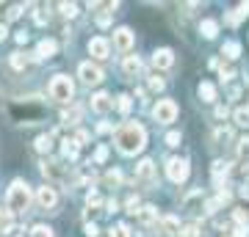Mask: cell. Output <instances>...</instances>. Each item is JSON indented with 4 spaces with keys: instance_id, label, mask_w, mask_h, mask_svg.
Instances as JSON below:
<instances>
[{
    "instance_id": "obj_9",
    "label": "cell",
    "mask_w": 249,
    "mask_h": 237,
    "mask_svg": "<svg viewBox=\"0 0 249 237\" xmlns=\"http://www.w3.org/2000/svg\"><path fill=\"white\" fill-rule=\"evenodd\" d=\"M36 202L42 210H53L55 204H58V193H55L53 185H42L39 190H36Z\"/></svg>"
},
{
    "instance_id": "obj_28",
    "label": "cell",
    "mask_w": 249,
    "mask_h": 237,
    "mask_svg": "<svg viewBox=\"0 0 249 237\" xmlns=\"http://www.w3.org/2000/svg\"><path fill=\"white\" fill-rule=\"evenodd\" d=\"M0 232H11V212L0 207Z\"/></svg>"
},
{
    "instance_id": "obj_50",
    "label": "cell",
    "mask_w": 249,
    "mask_h": 237,
    "mask_svg": "<svg viewBox=\"0 0 249 237\" xmlns=\"http://www.w3.org/2000/svg\"><path fill=\"white\" fill-rule=\"evenodd\" d=\"M241 176H244V179H249V163H244V166H241Z\"/></svg>"
},
{
    "instance_id": "obj_47",
    "label": "cell",
    "mask_w": 249,
    "mask_h": 237,
    "mask_svg": "<svg viewBox=\"0 0 249 237\" xmlns=\"http://www.w3.org/2000/svg\"><path fill=\"white\" fill-rule=\"evenodd\" d=\"M235 78V72L230 69V66H227V69H222V80H232Z\"/></svg>"
},
{
    "instance_id": "obj_39",
    "label": "cell",
    "mask_w": 249,
    "mask_h": 237,
    "mask_svg": "<svg viewBox=\"0 0 249 237\" xmlns=\"http://www.w3.org/2000/svg\"><path fill=\"white\" fill-rule=\"evenodd\" d=\"M166 143H169V146H180V132H169V135H166Z\"/></svg>"
},
{
    "instance_id": "obj_14",
    "label": "cell",
    "mask_w": 249,
    "mask_h": 237,
    "mask_svg": "<svg viewBox=\"0 0 249 237\" xmlns=\"http://www.w3.org/2000/svg\"><path fill=\"white\" fill-rule=\"evenodd\" d=\"M160 235L163 237H180V221L175 218V215L160 218Z\"/></svg>"
},
{
    "instance_id": "obj_15",
    "label": "cell",
    "mask_w": 249,
    "mask_h": 237,
    "mask_svg": "<svg viewBox=\"0 0 249 237\" xmlns=\"http://www.w3.org/2000/svg\"><path fill=\"white\" fill-rule=\"evenodd\" d=\"M136 176H139L142 182H152V176H155V163H152V160H142V163L136 166Z\"/></svg>"
},
{
    "instance_id": "obj_24",
    "label": "cell",
    "mask_w": 249,
    "mask_h": 237,
    "mask_svg": "<svg viewBox=\"0 0 249 237\" xmlns=\"http://www.w3.org/2000/svg\"><path fill=\"white\" fill-rule=\"evenodd\" d=\"M36 149L39 152H50L53 149V135H39V138H36Z\"/></svg>"
},
{
    "instance_id": "obj_25",
    "label": "cell",
    "mask_w": 249,
    "mask_h": 237,
    "mask_svg": "<svg viewBox=\"0 0 249 237\" xmlns=\"http://www.w3.org/2000/svg\"><path fill=\"white\" fill-rule=\"evenodd\" d=\"M78 119H80L78 108H70V111H64V113H61V122L64 124H78Z\"/></svg>"
},
{
    "instance_id": "obj_23",
    "label": "cell",
    "mask_w": 249,
    "mask_h": 237,
    "mask_svg": "<svg viewBox=\"0 0 249 237\" xmlns=\"http://www.w3.org/2000/svg\"><path fill=\"white\" fill-rule=\"evenodd\" d=\"M9 61H11V66H14L17 72H22V69L28 66V55H25V53H19V50H17V53H11Z\"/></svg>"
},
{
    "instance_id": "obj_1",
    "label": "cell",
    "mask_w": 249,
    "mask_h": 237,
    "mask_svg": "<svg viewBox=\"0 0 249 237\" xmlns=\"http://www.w3.org/2000/svg\"><path fill=\"white\" fill-rule=\"evenodd\" d=\"M114 141H116V149L122 155H139L147 146V132H144L142 124L127 122L114 132Z\"/></svg>"
},
{
    "instance_id": "obj_31",
    "label": "cell",
    "mask_w": 249,
    "mask_h": 237,
    "mask_svg": "<svg viewBox=\"0 0 249 237\" xmlns=\"http://www.w3.org/2000/svg\"><path fill=\"white\" fill-rule=\"evenodd\" d=\"M180 237H199V226H196V223H188V226H180Z\"/></svg>"
},
{
    "instance_id": "obj_16",
    "label": "cell",
    "mask_w": 249,
    "mask_h": 237,
    "mask_svg": "<svg viewBox=\"0 0 249 237\" xmlns=\"http://www.w3.org/2000/svg\"><path fill=\"white\" fill-rule=\"evenodd\" d=\"M55 50H58V44H55L53 39H45V42H39V47H36V58H39V61H45V58H53Z\"/></svg>"
},
{
    "instance_id": "obj_41",
    "label": "cell",
    "mask_w": 249,
    "mask_h": 237,
    "mask_svg": "<svg viewBox=\"0 0 249 237\" xmlns=\"http://www.w3.org/2000/svg\"><path fill=\"white\" fill-rule=\"evenodd\" d=\"M86 204H89V210H91V207H100V196L94 193V190H91V193H89V199H86Z\"/></svg>"
},
{
    "instance_id": "obj_18",
    "label": "cell",
    "mask_w": 249,
    "mask_h": 237,
    "mask_svg": "<svg viewBox=\"0 0 249 237\" xmlns=\"http://www.w3.org/2000/svg\"><path fill=\"white\" fill-rule=\"evenodd\" d=\"M122 66H124V72H127V75H139V72L144 69V63H142V58H139V55H127Z\"/></svg>"
},
{
    "instance_id": "obj_22",
    "label": "cell",
    "mask_w": 249,
    "mask_h": 237,
    "mask_svg": "<svg viewBox=\"0 0 249 237\" xmlns=\"http://www.w3.org/2000/svg\"><path fill=\"white\" fill-rule=\"evenodd\" d=\"M222 55H224V58H238V55H241V44L238 42H224Z\"/></svg>"
},
{
    "instance_id": "obj_17",
    "label": "cell",
    "mask_w": 249,
    "mask_h": 237,
    "mask_svg": "<svg viewBox=\"0 0 249 237\" xmlns=\"http://www.w3.org/2000/svg\"><path fill=\"white\" fill-rule=\"evenodd\" d=\"M139 221H142L144 226H150V223H155V218H158V210L152 207V204H144V207H139Z\"/></svg>"
},
{
    "instance_id": "obj_5",
    "label": "cell",
    "mask_w": 249,
    "mask_h": 237,
    "mask_svg": "<svg viewBox=\"0 0 249 237\" xmlns=\"http://www.w3.org/2000/svg\"><path fill=\"white\" fill-rule=\"evenodd\" d=\"M78 78L86 83V86H100L103 83V69H100L97 63H91V61H83L78 66Z\"/></svg>"
},
{
    "instance_id": "obj_54",
    "label": "cell",
    "mask_w": 249,
    "mask_h": 237,
    "mask_svg": "<svg viewBox=\"0 0 249 237\" xmlns=\"http://www.w3.org/2000/svg\"><path fill=\"white\" fill-rule=\"evenodd\" d=\"M241 196H244V199H249V185H244V188H241Z\"/></svg>"
},
{
    "instance_id": "obj_2",
    "label": "cell",
    "mask_w": 249,
    "mask_h": 237,
    "mask_svg": "<svg viewBox=\"0 0 249 237\" xmlns=\"http://www.w3.org/2000/svg\"><path fill=\"white\" fill-rule=\"evenodd\" d=\"M31 207V190H28V185L22 179H14L9 188V193H6V210L11 215H19V212H25Z\"/></svg>"
},
{
    "instance_id": "obj_12",
    "label": "cell",
    "mask_w": 249,
    "mask_h": 237,
    "mask_svg": "<svg viewBox=\"0 0 249 237\" xmlns=\"http://www.w3.org/2000/svg\"><path fill=\"white\" fill-rule=\"evenodd\" d=\"M114 108V99H111V94H106V91H97L94 97H91V111L94 113H108Z\"/></svg>"
},
{
    "instance_id": "obj_36",
    "label": "cell",
    "mask_w": 249,
    "mask_h": 237,
    "mask_svg": "<svg viewBox=\"0 0 249 237\" xmlns=\"http://www.w3.org/2000/svg\"><path fill=\"white\" fill-rule=\"evenodd\" d=\"M163 86H166V83H163V78H158V75H155V78H150V88H152V91H163Z\"/></svg>"
},
{
    "instance_id": "obj_20",
    "label": "cell",
    "mask_w": 249,
    "mask_h": 237,
    "mask_svg": "<svg viewBox=\"0 0 249 237\" xmlns=\"http://www.w3.org/2000/svg\"><path fill=\"white\" fill-rule=\"evenodd\" d=\"M199 97H202V102H213L216 99V86L213 83H199Z\"/></svg>"
},
{
    "instance_id": "obj_27",
    "label": "cell",
    "mask_w": 249,
    "mask_h": 237,
    "mask_svg": "<svg viewBox=\"0 0 249 237\" xmlns=\"http://www.w3.org/2000/svg\"><path fill=\"white\" fill-rule=\"evenodd\" d=\"M31 237H53V229L45 226V223H36V226L31 229Z\"/></svg>"
},
{
    "instance_id": "obj_29",
    "label": "cell",
    "mask_w": 249,
    "mask_h": 237,
    "mask_svg": "<svg viewBox=\"0 0 249 237\" xmlns=\"http://www.w3.org/2000/svg\"><path fill=\"white\" fill-rule=\"evenodd\" d=\"M235 124L249 127V108H238V111H235Z\"/></svg>"
},
{
    "instance_id": "obj_43",
    "label": "cell",
    "mask_w": 249,
    "mask_h": 237,
    "mask_svg": "<svg viewBox=\"0 0 249 237\" xmlns=\"http://www.w3.org/2000/svg\"><path fill=\"white\" fill-rule=\"evenodd\" d=\"M19 14H22V6H11L9 9V19H17Z\"/></svg>"
},
{
    "instance_id": "obj_4",
    "label": "cell",
    "mask_w": 249,
    "mask_h": 237,
    "mask_svg": "<svg viewBox=\"0 0 249 237\" xmlns=\"http://www.w3.org/2000/svg\"><path fill=\"white\" fill-rule=\"evenodd\" d=\"M152 116H155L158 124H172L178 119V105H175V99H160L158 105H155V111H152Z\"/></svg>"
},
{
    "instance_id": "obj_26",
    "label": "cell",
    "mask_w": 249,
    "mask_h": 237,
    "mask_svg": "<svg viewBox=\"0 0 249 237\" xmlns=\"http://www.w3.org/2000/svg\"><path fill=\"white\" fill-rule=\"evenodd\" d=\"M78 143H75V141H64V158H70V160H75L78 158Z\"/></svg>"
},
{
    "instance_id": "obj_44",
    "label": "cell",
    "mask_w": 249,
    "mask_h": 237,
    "mask_svg": "<svg viewBox=\"0 0 249 237\" xmlns=\"http://www.w3.org/2000/svg\"><path fill=\"white\" fill-rule=\"evenodd\" d=\"M232 237H249V229H247V226H235Z\"/></svg>"
},
{
    "instance_id": "obj_7",
    "label": "cell",
    "mask_w": 249,
    "mask_h": 237,
    "mask_svg": "<svg viewBox=\"0 0 249 237\" xmlns=\"http://www.w3.org/2000/svg\"><path fill=\"white\" fill-rule=\"evenodd\" d=\"M166 174H169L172 182H186L188 179V160L186 158H172L169 166H166Z\"/></svg>"
},
{
    "instance_id": "obj_19",
    "label": "cell",
    "mask_w": 249,
    "mask_h": 237,
    "mask_svg": "<svg viewBox=\"0 0 249 237\" xmlns=\"http://www.w3.org/2000/svg\"><path fill=\"white\" fill-rule=\"evenodd\" d=\"M199 33H202L205 39H213V36L219 33V22H216V19H202V25H199Z\"/></svg>"
},
{
    "instance_id": "obj_13",
    "label": "cell",
    "mask_w": 249,
    "mask_h": 237,
    "mask_svg": "<svg viewBox=\"0 0 249 237\" xmlns=\"http://www.w3.org/2000/svg\"><path fill=\"white\" fill-rule=\"evenodd\" d=\"M89 53L94 55L97 61H106L108 53H111V44H108L106 39H100V36H97V39H91V42H89Z\"/></svg>"
},
{
    "instance_id": "obj_48",
    "label": "cell",
    "mask_w": 249,
    "mask_h": 237,
    "mask_svg": "<svg viewBox=\"0 0 249 237\" xmlns=\"http://www.w3.org/2000/svg\"><path fill=\"white\" fill-rule=\"evenodd\" d=\"M86 235H89V237H97V226H94V223H86Z\"/></svg>"
},
{
    "instance_id": "obj_10",
    "label": "cell",
    "mask_w": 249,
    "mask_h": 237,
    "mask_svg": "<svg viewBox=\"0 0 249 237\" xmlns=\"http://www.w3.org/2000/svg\"><path fill=\"white\" fill-rule=\"evenodd\" d=\"M114 44H116V50L127 53V50L133 47V31H130V28H116L114 31Z\"/></svg>"
},
{
    "instance_id": "obj_33",
    "label": "cell",
    "mask_w": 249,
    "mask_h": 237,
    "mask_svg": "<svg viewBox=\"0 0 249 237\" xmlns=\"http://www.w3.org/2000/svg\"><path fill=\"white\" fill-rule=\"evenodd\" d=\"M238 158L241 160H249V138H241L238 141Z\"/></svg>"
},
{
    "instance_id": "obj_37",
    "label": "cell",
    "mask_w": 249,
    "mask_h": 237,
    "mask_svg": "<svg viewBox=\"0 0 249 237\" xmlns=\"http://www.w3.org/2000/svg\"><path fill=\"white\" fill-rule=\"evenodd\" d=\"M106 160H108V149L106 146H100V149L94 152V163H106Z\"/></svg>"
},
{
    "instance_id": "obj_51",
    "label": "cell",
    "mask_w": 249,
    "mask_h": 237,
    "mask_svg": "<svg viewBox=\"0 0 249 237\" xmlns=\"http://www.w3.org/2000/svg\"><path fill=\"white\" fill-rule=\"evenodd\" d=\"M97 22H100V25H103V28H106L108 22H111V19H108V14H103V17H97Z\"/></svg>"
},
{
    "instance_id": "obj_11",
    "label": "cell",
    "mask_w": 249,
    "mask_h": 237,
    "mask_svg": "<svg viewBox=\"0 0 249 237\" xmlns=\"http://www.w3.org/2000/svg\"><path fill=\"white\" fill-rule=\"evenodd\" d=\"M172 63H175V53H172L169 47H160L152 53V66L155 69H169Z\"/></svg>"
},
{
    "instance_id": "obj_45",
    "label": "cell",
    "mask_w": 249,
    "mask_h": 237,
    "mask_svg": "<svg viewBox=\"0 0 249 237\" xmlns=\"http://www.w3.org/2000/svg\"><path fill=\"white\" fill-rule=\"evenodd\" d=\"M86 141H89V132H86V130H80V132H78V138H75V143L80 146V143H86Z\"/></svg>"
},
{
    "instance_id": "obj_34",
    "label": "cell",
    "mask_w": 249,
    "mask_h": 237,
    "mask_svg": "<svg viewBox=\"0 0 249 237\" xmlns=\"http://www.w3.org/2000/svg\"><path fill=\"white\" fill-rule=\"evenodd\" d=\"M111 237H130V229L124 226V223H116V226L111 229Z\"/></svg>"
},
{
    "instance_id": "obj_53",
    "label": "cell",
    "mask_w": 249,
    "mask_h": 237,
    "mask_svg": "<svg viewBox=\"0 0 249 237\" xmlns=\"http://www.w3.org/2000/svg\"><path fill=\"white\" fill-rule=\"evenodd\" d=\"M6 36H9V28H6V25H0V39H6Z\"/></svg>"
},
{
    "instance_id": "obj_3",
    "label": "cell",
    "mask_w": 249,
    "mask_h": 237,
    "mask_svg": "<svg viewBox=\"0 0 249 237\" xmlns=\"http://www.w3.org/2000/svg\"><path fill=\"white\" fill-rule=\"evenodd\" d=\"M72 94H75V86H72V80L67 75L53 78V83H50V97L58 99V102H70Z\"/></svg>"
},
{
    "instance_id": "obj_35",
    "label": "cell",
    "mask_w": 249,
    "mask_h": 237,
    "mask_svg": "<svg viewBox=\"0 0 249 237\" xmlns=\"http://www.w3.org/2000/svg\"><path fill=\"white\" fill-rule=\"evenodd\" d=\"M235 223H238V226H247L249 229V215L244 210H235Z\"/></svg>"
},
{
    "instance_id": "obj_21",
    "label": "cell",
    "mask_w": 249,
    "mask_h": 237,
    "mask_svg": "<svg viewBox=\"0 0 249 237\" xmlns=\"http://www.w3.org/2000/svg\"><path fill=\"white\" fill-rule=\"evenodd\" d=\"M227 174H230V163H227V160H216L213 163V179L222 182V176H227Z\"/></svg>"
},
{
    "instance_id": "obj_6",
    "label": "cell",
    "mask_w": 249,
    "mask_h": 237,
    "mask_svg": "<svg viewBox=\"0 0 249 237\" xmlns=\"http://www.w3.org/2000/svg\"><path fill=\"white\" fill-rule=\"evenodd\" d=\"M205 196L202 190H191V193L183 199V210L188 212V215H194V218H199V215H205Z\"/></svg>"
},
{
    "instance_id": "obj_46",
    "label": "cell",
    "mask_w": 249,
    "mask_h": 237,
    "mask_svg": "<svg viewBox=\"0 0 249 237\" xmlns=\"http://www.w3.org/2000/svg\"><path fill=\"white\" fill-rule=\"evenodd\" d=\"M216 141H230V130H219L216 132Z\"/></svg>"
},
{
    "instance_id": "obj_32",
    "label": "cell",
    "mask_w": 249,
    "mask_h": 237,
    "mask_svg": "<svg viewBox=\"0 0 249 237\" xmlns=\"http://www.w3.org/2000/svg\"><path fill=\"white\" fill-rule=\"evenodd\" d=\"M58 9H61L64 17H75V14H78V6H75V3H58Z\"/></svg>"
},
{
    "instance_id": "obj_52",
    "label": "cell",
    "mask_w": 249,
    "mask_h": 237,
    "mask_svg": "<svg viewBox=\"0 0 249 237\" xmlns=\"http://www.w3.org/2000/svg\"><path fill=\"white\" fill-rule=\"evenodd\" d=\"M17 42H19V44H25V42H28V33H25V31H22V33H17Z\"/></svg>"
},
{
    "instance_id": "obj_49",
    "label": "cell",
    "mask_w": 249,
    "mask_h": 237,
    "mask_svg": "<svg viewBox=\"0 0 249 237\" xmlns=\"http://www.w3.org/2000/svg\"><path fill=\"white\" fill-rule=\"evenodd\" d=\"M224 116H227V108L219 105V108H216V119H224Z\"/></svg>"
},
{
    "instance_id": "obj_40",
    "label": "cell",
    "mask_w": 249,
    "mask_h": 237,
    "mask_svg": "<svg viewBox=\"0 0 249 237\" xmlns=\"http://www.w3.org/2000/svg\"><path fill=\"white\" fill-rule=\"evenodd\" d=\"M139 207H142V202H139V199H127V212H139Z\"/></svg>"
},
{
    "instance_id": "obj_8",
    "label": "cell",
    "mask_w": 249,
    "mask_h": 237,
    "mask_svg": "<svg viewBox=\"0 0 249 237\" xmlns=\"http://www.w3.org/2000/svg\"><path fill=\"white\" fill-rule=\"evenodd\" d=\"M42 174H45V179H50V182H64V179H67V168H64V163H58V160H45V163H42Z\"/></svg>"
},
{
    "instance_id": "obj_38",
    "label": "cell",
    "mask_w": 249,
    "mask_h": 237,
    "mask_svg": "<svg viewBox=\"0 0 249 237\" xmlns=\"http://www.w3.org/2000/svg\"><path fill=\"white\" fill-rule=\"evenodd\" d=\"M119 179H122V174H119V171H108V174H106V182L108 185H119Z\"/></svg>"
},
{
    "instance_id": "obj_42",
    "label": "cell",
    "mask_w": 249,
    "mask_h": 237,
    "mask_svg": "<svg viewBox=\"0 0 249 237\" xmlns=\"http://www.w3.org/2000/svg\"><path fill=\"white\" fill-rule=\"evenodd\" d=\"M36 22H39V25H47V22H50V14H45V11H36Z\"/></svg>"
},
{
    "instance_id": "obj_30",
    "label": "cell",
    "mask_w": 249,
    "mask_h": 237,
    "mask_svg": "<svg viewBox=\"0 0 249 237\" xmlns=\"http://www.w3.org/2000/svg\"><path fill=\"white\" fill-rule=\"evenodd\" d=\"M116 108H119V113H127V111L133 108V102H130L127 94H122V97H116Z\"/></svg>"
}]
</instances>
